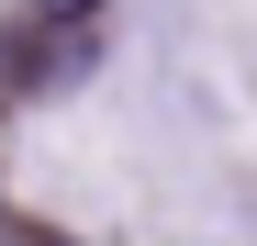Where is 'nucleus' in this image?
<instances>
[{"mask_svg":"<svg viewBox=\"0 0 257 246\" xmlns=\"http://www.w3.org/2000/svg\"><path fill=\"white\" fill-rule=\"evenodd\" d=\"M23 12H34V23H90L101 0H23Z\"/></svg>","mask_w":257,"mask_h":246,"instance_id":"1","label":"nucleus"}]
</instances>
